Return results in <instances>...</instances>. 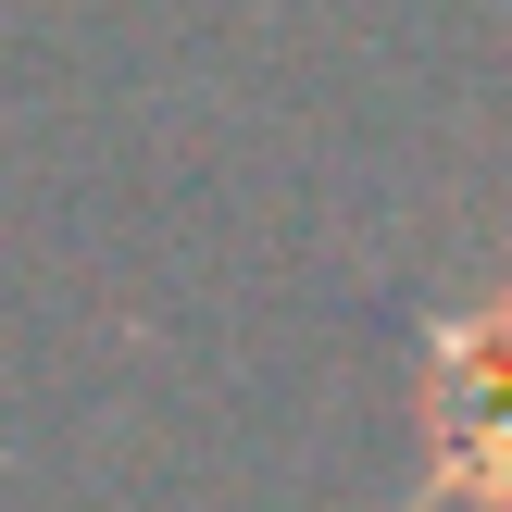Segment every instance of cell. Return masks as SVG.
Instances as JSON below:
<instances>
[{"instance_id": "1", "label": "cell", "mask_w": 512, "mask_h": 512, "mask_svg": "<svg viewBox=\"0 0 512 512\" xmlns=\"http://www.w3.org/2000/svg\"><path fill=\"white\" fill-rule=\"evenodd\" d=\"M413 512H512V275L438 300L413 363Z\"/></svg>"}]
</instances>
